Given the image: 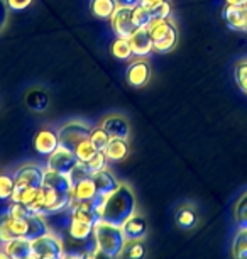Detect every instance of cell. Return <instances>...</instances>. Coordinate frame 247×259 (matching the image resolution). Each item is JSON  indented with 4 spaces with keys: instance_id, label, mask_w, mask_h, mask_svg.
<instances>
[{
    "instance_id": "cell-39",
    "label": "cell",
    "mask_w": 247,
    "mask_h": 259,
    "mask_svg": "<svg viewBox=\"0 0 247 259\" xmlns=\"http://www.w3.org/2000/svg\"><path fill=\"white\" fill-rule=\"evenodd\" d=\"M163 0H140V6L147 7V9H154L156 6H159Z\"/></svg>"
},
{
    "instance_id": "cell-23",
    "label": "cell",
    "mask_w": 247,
    "mask_h": 259,
    "mask_svg": "<svg viewBox=\"0 0 247 259\" xmlns=\"http://www.w3.org/2000/svg\"><path fill=\"white\" fill-rule=\"evenodd\" d=\"M234 221L239 231H247V192L239 198L234 208Z\"/></svg>"
},
{
    "instance_id": "cell-37",
    "label": "cell",
    "mask_w": 247,
    "mask_h": 259,
    "mask_svg": "<svg viewBox=\"0 0 247 259\" xmlns=\"http://www.w3.org/2000/svg\"><path fill=\"white\" fill-rule=\"evenodd\" d=\"M32 4V0H7V6L12 11H24Z\"/></svg>"
},
{
    "instance_id": "cell-43",
    "label": "cell",
    "mask_w": 247,
    "mask_h": 259,
    "mask_svg": "<svg viewBox=\"0 0 247 259\" xmlns=\"http://www.w3.org/2000/svg\"><path fill=\"white\" fill-rule=\"evenodd\" d=\"M96 259H114V257H110V256H105V254H102L100 251H98V257Z\"/></svg>"
},
{
    "instance_id": "cell-25",
    "label": "cell",
    "mask_w": 247,
    "mask_h": 259,
    "mask_svg": "<svg viewBox=\"0 0 247 259\" xmlns=\"http://www.w3.org/2000/svg\"><path fill=\"white\" fill-rule=\"evenodd\" d=\"M232 256L234 259H247V231H239L232 242Z\"/></svg>"
},
{
    "instance_id": "cell-33",
    "label": "cell",
    "mask_w": 247,
    "mask_h": 259,
    "mask_svg": "<svg viewBox=\"0 0 247 259\" xmlns=\"http://www.w3.org/2000/svg\"><path fill=\"white\" fill-rule=\"evenodd\" d=\"M124 252L127 259H140L144 256V246L140 244V241H130L125 246Z\"/></svg>"
},
{
    "instance_id": "cell-32",
    "label": "cell",
    "mask_w": 247,
    "mask_h": 259,
    "mask_svg": "<svg viewBox=\"0 0 247 259\" xmlns=\"http://www.w3.org/2000/svg\"><path fill=\"white\" fill-rule=\"evenodd\" d=\"M107 161L109 159H107V156H105L104 151H96L95 156L86 164H88V168H90L91 173H95V171H100V169L107 168Z\"/></svg>"
},
{
    "instance_id": "cell-41",
    "label": "cell",
    "mask_w": 247,
    "mask_h": 259,
    "mask_svg": "<svg viewBox=\"0 0 247 259\" xmlns=\"http://www.w3.org/2000/svg\"><path fill=\"white\" fill-rule=\"evenodd\" d=\"M227 4H230V6H242L244 7L247 4V0H227Z\"/></svg>"
},
{
    "instance_id": "cell-15",
    "label": "cell",
    "mask_w": 247,
    "mask_h": 259,
    "mask_svg": "<svg viewBox=\"0 0 247 259\" xmlns=\"http://www.w3.org/2000/svg\"><path fill=\"white\" fill-rule=\"evenodd\" d=\"M127 81L130 87H144L149 81V76H151V68L146 61H135L127 68Z\"/></svg>"
},
{
    "instance_id": "cell-42",
    "label": "cell",
    "mask_w": 247,
    "mask_h": 259,
    "mask_svg": "<svg viewBox=\"0 0 247 259\" xmlns=\"http://www.w3.org/2000/svg\"><path fill=\"white\" fill-rule=\"evenodd\" d=\"M0 259H12V257L9 256V254H7L6 251H4L2 247H0Z\"/></svg>"
},
{
    "instance_id": "cell-14",
    "label": "cell",
    "mask_w": 247,
    "mask_h": 259,
    "mask_svg": "<svg viewBox=\"0 0 247 259\" xmlns=\"http://www.w3.org/2000/svg\"><path fill=\"white\" fill-rule=\"evenodd\" d=\"M91 180H93V183L96 187L98 197H105V195L112 193L114 190L120 185V182H117V178H115L107 168L91 173Z\"/></svg>"
},
{
    "instance_id": "cell-11",
    "label": "cell",
    "mask_w": 247,
    "mask_h": 259,
    "mask_svg": "<svg viewBox=\"0 0 247 259\" xmlns=\"http://www.w3.org/2000/svg\"><path fill=\"white\" fill-rule=\"evenodd\" d=\"M130 48H132V55L135 56H147L154 50L153 37L149 32V27H139L132 36L129 37Z\"/></svg>"
},
{
    "instance_id": "cell-18",
    "label": "cell",
    "mask_w": 247,
    "mask_h": 259,
    "mask_svg": "<svg viewBox=\"0 0 247 259\" xmlns=\"http://www.w3.org/2000/svg\"><path fill=\"white\" fill-rule=\"evenodd\" d=\"M104 153L109 161H124L129 154V144L125 139H110Z\"/></svg>"
},
{
    "instance_id": "cell-17",
    "label": "cell",
    "mask_w": 247,
    "mask_h": 259,
    "mask_svg": "<svg viewBox=\"0 0 247 259\" xmlns=\"http://www.w3.org/2000/svg\"><path fill=\"white\" fill-rule=\"evenodd\" d=\"M224 19L229 27L237 31H247V12L242 6H230L227 4L224 9Z\"/></svg>"
},
{
    "instance_id": "cell-12",
    "label": "cell",
    "mask_w": 247,
    "mask_h": 259,
    "mask_svg": "<svg viewBox=\"0 0 247 259\" xmlns=\"http://www.w3.org/2000/svg\"><path fill=\"white\" fill-rule=\"evenodd\" d=\"M120 227H122V232H124L125 239H127V242L140 241V239H144V236H146V232H147L146 219H144L142 215H137V213L130 215V217Z\"/></svg>"
},
{
    "instance_id": "cell-34",
    "label": "cell",
    "mask_w": 247,
    "mask_h": 259,
    "mask_svg": "<svg viewBox=\"0 0 247 259\" xmlns=\"http://www.w3.org/2000/svg\"><path fill=\"white\" fill-rule=\"evenodd\" d=\"M235 80L237 85L240 87V90L247 94V61H240L235 66Z\"/></svg>"
},
{
    "instance_id": "cell-24",
    "label": "cell",
    "mask_w": 247,
    "mask_h": 259,
    "mask_svg": "<svg viewBox=\"0 0 247 259\" xmlns=\"http://www.w3.org/2000/svg\"><path fill=\"white\" fill-rule=\"evenodd\" d=\"M132 21L134 24L139 27H151V24L154 22L153 12L151 9L144 7V6H137L132 9Z\"/></svg>"
},
{
    "instance_id": "cell-38",
    "label": "cell",
    "mask_w": 247,
    "mask_h": 259,
    "mask_svg": "<svg viewBox=\"0 0 247 259\" xmlns=\"http://www.w3.org/2000/svg\"><path fill=\"white\" fill-rule=\"evenodd\" d=\"M117 4L120 7H129V9H134L140 6V0H117Z\"/></svg>"
},
{
    "instance_id": "cell-26",
    "label": "cell",
    "mask_w": 247,
    "mask_h": 259,
    "mask_svg": "<svg viewBox=\"0 0 247 259\" xmlns=\"http://www.w3.org/2000/svg\"><path fill=\"white\" fill-rule=\"evenodd\" d=\"M112 55L117 60H129L132 56V48H130L129 39L125 37H117L112 45Z\"/></svg>"
},
{
    "instance_id": "cell-28",
    "label": "cell",
    "mask_w": 247,
    "mask_h": 259,
    "mask_svg": "<svg viewBox=\"0 0 247 259\" xmlns=\"http://www.w3.org/2000/svg\"><path fill=\"white\" fill-rule=\"evenodd\" d=\"M95 153H96V148L90 139H85L83 143H80L78 148L75 149L76 158H78V161H81V163H88V161L95 156Z\"/></svg>"
},
{
    "instance_id": "cell-29",
    "label": "cell",
    "mask_w": 247,
    "mask_h": 259,
    "mask_svg": "<svg viewBox=\"0 0 247 259\" xmlns=\"http://www.w3.org/2000/svg\"><path fill=\"white\" fill-rule=\"evenodd\" d=\"M14 188H16L14 177L7 173H0V200H11Z\"/></svg>"
},
{
    "instance_id": "cell-16",
    "label": "cell",
    "mask_w": 247,
    "mask_h": 259,
    "mask_svg": "<svg viewBox=\"0 0 247 259\" xmlns=\"http://www.w3.org/2000/svg\"><path fill=\"white\" fill-rule=\"evenodd\" d=\"M12 259H24L32 254V242L26 237H14L12 241L0 246Z\"/></svg>"
},
{
    "instance_id": "cell-13",
    "label": "cell",
    "mask_w": 247,
    "mask_h": 259,
    "mask_svg": "<svg viewBox=\"0 0 247 259\" xmlns=\"http://www.w3.org/2000/svg\"><path fill=\"white\" fill-rule=\"evenodd\" d=\"M66 234H68V239H71V241L90 242V241H93V237H91V234H93V224L75 221V219L68 217Z\"/></svg>"
},
{
    "instance_id": "cell-9",
    "label": "cell",
    "mask_w": 247,
    "mask_h": 259,
    "mask_svg": "<svg viewBox=\"0 0 247 259\" xmlns=\"http://www.w3.org/2000/svg\"><path fill=\"white\" fill-rule=\"evenodd\" d=\"M102 129L109 134L110 139H129V134H130V127H129V122L120 115H109L102 120L100 124Z\"/></svg>"
},
{
    "instance_id": "cell-6",
    "label": "cell",
    "mask_w": 247,
    "mask_h": 259,
    "mask_svg": "<svg viewBox=\"0 0 247 259\" xmlns=\"http://www.w3.org/2000/svg\"><path fill=\"white\" fill-rule=\"evenodd\" d=\"M32 254H36L37 257H46V256H63L65 254V241L50 231L44 236H39L32 239Z\"/></svg>"
},
{
    "instance_id": "cell-1",
    "label": "cell",
    "mask_w": 247,
    "mask_h": 259,
    "mask_svg": "<svg viewBox=\"0 0 247 259\" xmlns=\"http://www.w3.org/2000/svg\"><path fill=\"white\" fill-rule=\"evenodd\" d=\"M96 213L98 219L122 226L130 215L135 213V197L129 185L120 183L112 193L96 197Z\"/></svg>"
},
{
    "instance_id": "cell-40",
    "label": "cell",
    "mask_w": 247,
    "mask_h": 259,
    "mask_svg": "<svg viewBox=\"0 0 247 259\" xmlns=\"http://www.w3.org/2000/svg\"><path fill=\"white\" fill-rule=\"evenodd\" d=\"M61 259H83V254H81V252H70V251H66L65 254H63Z\"/></svg>"
},
{
    "instance_id": "cell-7",
    "label": "cell",
    "mask_w": 247,
    "mask_h": 259,
    "mask_svg": "<svg viewBox=\"0 0 247 259\" xmlns=\"http://www.w3.org/2000/svg\"><path fill=\"white\" fill-rule=\"evenodd\" d=\"M80 161L76 158L75 151L65 148V146L60 144L55 153L47 156V169H53V171H58V173H65V175H70V171L78 164Z\"/></svg>"
},
{
    "instance_id": "cell-31",
    "label": "cell",
    "mask_w": 247,
    "mask_h": 259,
    "mask_svg": "<svg viewBox=\"0 0 247 259\" xmlns=\"http://www.w3.org/2000/svg\"><path fill=\"white\" fill-rule=\"evenodd\" d=\"M70 180H71V183H78V182H81V180H85V178H90L91 177V171H90V168H88V164L86 163H80L75 166L73 169L70 171Z\"/></svg>"
},
{
    "instance_id": "cell-44",
    "label": "cell",
    "mask_w": 247,
    "mask_h": 259,
    "mask_svg": "<svg viewBox=\"0 0 247 259\" xmlns=\"http://www.w3.org/2000/svg\"><path fill=\"white\" fill-rule=\"evenodd\" d=\"M63 257V256H61ZM60 256H46V257H39V259H61Z\"/></svg>"
},
{
    "instance_id": "cell-8",
    "label": "cell",
    "mask_w": 247,
    "mask_h": 259,
    "mask_svg": "<svg viewBox=\"0 0 247 259\" xmlns=\"http://www.w3.org/2000/svg\"><path fill=\"white\" fill-rule=\"evenodd\" d=\"M110 24H112V31L117 37L129 39L132 34L137 31V26L132 21V9L129 7H117L114 16L110 17Z\"/></svg>"
},
{
    "instance_id": "cell-5",
    "label": "cell",
    "mask_w": 247,
    "mask_h": 259,
    "mask_svg": "<svg viewBox=\"0 0 247 259\" xmlns=\"http://www.w3.org/2000/svg\"><path fill=\"white\" fill-rule=\"evenodd\" d=\"M91 131H93V127L85 124V122H81V120L66 122V124L60 129V133H58L60 144L65 146L68 149L75 151L78 148L80 143H83L85 139H90Z\"/></svg>"
},
{
    "instance_id": "cell-21",
    "label": "cell",
    "mask_w": 247,
    "mask_h": 259,
    "mask_svg": "<svg viewBox=\"0 0 247 259\" xmlns=\"http://www.w3.org/2000/svg\"><path fill=\"white\" fill-rule=\"evenodd\" d=\"M91 14L98 19H110L117 11V0H91L90 2Z\"/></svg>"
},
{
    "instance_id": "cell-2",
    "label": "cell",
    "mask_w": 247,
    "mask_h": 259,
    "mask_svg": "<svg viewBox=\"0 0 247 259\" xmlns=\"http://www.w3.org/2000/svg\"><path fill=\"white\" fill-rule=\"evenodd\" d=\"M12 177L14 182H16V188H14L11 202H17L29 207L36 200L37 192L42 187L44 168H41L36 163H26L19 166Z\"/></svg>"
},
{
    "instance_id": "cell-20",
    "label": "cell",
    "mask_w": 247,
    "mask_h": 259,
    "mask_svg": "<svg viewBox=\"0 0 247 259\" xmlns=\"http://www.w3.org/2000/svg\"><path fill=\"white\" fill-rule=\"evenodd\" d=\"M96 197H98V192L91 177L73 185V200H95Z\"/></svg>"
},
{
    "instance_id": "cell-22",
    "label": "cell",
    "mask_w": 247,
    "mask_h": 259,
    "mask_svg": "<svg viewBox=\"0 0 247 259\" xmlns=\"http://www.w3.org/2000/svg\"><path fill=\"white\" fill-rule=\"evenodd\" d=\"M176 224L181 229H193L196 226V212L193 210L190 205H185V207H180L176 212Z\"/></svg>"
},
{
    "instance_id": "cell-45",
    "label": "cell",
    "mask_w": 247,
    "mask_h": 259,
    "mask_svg": "<svg viewBox=\"0 0 247 259\" xmlns=\"http://www.w3.org/2000/svg\"><path fill=\"white\" fill-rule=\"evenodd\" d=\"M24 259H39L36 256V254H31V256H27V257H24Z\"/></svg>"
},
{
    "instance_id": "cell-10",
    "label": "cell",
    "mask_w": 247,
    "mask_h": 259,
    "mask_svg": "<svg viewBox=\"0 0 247 259\" xmlns=\"http://www.w3.org/2000/svg\"><path fill=\"white\" fill-rule=\"evenodd\" d=\"M58 148H60V138H58V133H55V131L41 129L34 136V149L39 154L50 156Z\"/></svg>"
},
{
    "instance_id": "cell-46",
    "label": "cell",
    "mask_w": 247,
    "mask_h": 259,
    "mask_svg": "<svg viewBox=\"0 0 247 259\" xmlns=\"http://www.w3.org/2000/svg\"><path fill=\"white\" fill-rule=\"evenodd\" d=\"M244 9H245V12H247V4H245V6H244Z\"/></svg>"
},
{
    "instance_id": "cell-27",
    "label": "cell",
    "mask_w": 247,
    "mask_h": 259,
    "mask_svg": "<svg viewBox=\"0 0 247 259\" xmlns=\"http://www.w3.org/2000/svg\"><path fill=\"white\" fill-rule=\"evenodd\" d=\"M14 237H16V234H14L11 227V217H9L7 212H4L0 215V246L12 241Z\"/></svg>"
},
{
    "instance_id": "cell-35",
    "label": "cell",
    "mask_w": 247,
    "mask_h": 259,
    "mask_svg": "<svg viewBox=\"0 0 247 259\" xmlns=\"http://www.w3.org/2000/svg\"><path fill=\"white\" fill-rule=\"evenodd\" d=\"M153 12V17H154V22L156 21H161V19H168L171 16V6H169L168 0H163L159 6H156L154 9H151Z\"/></svg>"
},
{
    "instance_id": "cell-3",
    "label": "cell",
    "mask_w": 247,
    "mask_h": 259,
    "mask_svg": "<svg viewBox=\"0 0 247 259\" xmlns=\"http://www.w3.org/2000/svg\"><path fill=\"white\" fill-rule=\"evenodd\" d=\"M93 244L102 254L110 256L114 259H119L124 254V249L127 246V239H125L122 227L117 224L107 222L104 219H98L93 224Z\"/></svg>"
},
{
    "instance_id": "cell-4",
    "label": "cell",
    "mask_w": 247,
    "mask_h": 259,
    "mask_svg": "<svg viewBox=\"0 0 247 259\" xmlns=\"http://www.w3.org/2000/svg\"><path fill=\"white\" fill-rule=\"evenodd\" d=\"M149 32H151L153 37L154 51L158 53H169L178 42V31L169 19H161V21L153 22L151 27H149Z\"/></svg>"
},
{
    "instance_id": "cell-19",
    "label": "cell",
    "mask_w": 247,
    "mask_h": 259,
    "mask_svg": "<svg viewBox=\"0 0 247 259\" xmlns=\"http://www.w3.org/2000/svg\"><path fill=\"white\" fill-rule=\"evenodd\" d=\"M50 104V95L42 89H32L26 94V105L32 112H42Z\"/></svg>"
},
{
    "instance_id": "cell-36",
    "label": "cell",
    "mask_w": 247,
    "mask_h": 259,
    "mask_svg": "<svg viewBox=\"0 0 247 259\" xmlns=\"http://www.w3.org/2000/svg\"><path fill=\"white\" fill-rule=\"evenodd\" d=\"M9 21V6L7 0H0V32L4 31V27L7 26Z\"/></svg>"
},
{
    "instance_id": "cell-30",
    "label": "cell",
    "mask_w": 247,
    "mask_h": 259,
    "mask_svg": "<svg viewBox=\"0 0 247 259\" xmlns=\"http://www.w3.org/2000/svg\"><path fill=\"white\" fill-rule=\"evenodd\" d=\"M90 141L93 143V146L96 148V151H104L105 148H107V144H109L110 138H109V134L105 133V131L98 125V127H95V129L91 131Z\"/></svg>"
}]
</instances>
